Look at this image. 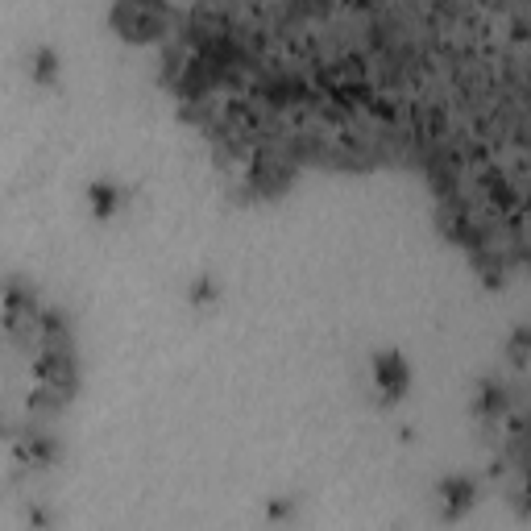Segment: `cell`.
Masks as SVG:
<instances>
[{"instance_id": "3957f363", "label": "cell", "mask_w": 531, "mask_h": 531, "mask_svg": "<svg viewBox=\"0 0 531 531\" xmlns=\"http://www.w3.org/2000/svg\"><path fill=\"white\" fill-rule=\"evenodd\" d=\"M88 204H92V212L100 216V220H108L121 204H125V191L117 187V183H108V179H100V183H92L88 187Z\"/></svg>"}, {"instance_id": "7a4b0ae2", "label": "cell", "mask_w": 531, "mask_h": 531, "mask_svg": "<svg viewBox=\"0 0 531 531\" xmlns=\"http://www.w3.org/2000/svg\"><path fill=\"white\" fill-rule=\"evenodd\" d=\"M370 374H374V386H378L382 399H403L407 386H411V370H407V361L399 353H378Z\"/></svg>"}, {"instance_id": "277c9868", "label": "cell", "mask_w": 531, "mask_h": 531, "mask_svg": "<svg viewBox=\"0 0 531 531\" xmlns=\"http://www.w3.org/2000/svg\"><path fill=\"white\" fill-rule=\"evenodd\" d=\"M30 63H34V79L38 83H54V79H59V54H54V50L38 46Z\"/></svg>"}, {"instance_id": "5b68a950", "label": "cell", "mask_w": 531, "mask_h": 531, "mask_svg": "<svg viewBox=\"0 0 531 531\" xmlns=\"http://www.w3.org/2000/svg\"><path fill=\"white\" fill-rule=\"evenodd\" d=\"M191 303H216V283H212V278H195V283H191Z\"/></svg>"}, {"instance_id": "6da1fadb", "label": "cell", "mask_w": 531, "mask_h": 531, "mask_svg": "<svg viewBox=\"0 0 531 531\" xmlns=\"http://www.w3.org/2000/svg\"><path fill=\"white\" fill-rule=\"evenodd\" d=\"M108 25L133 46H162L183 30V13L171 0H113Z\"/></svg>"}]
</instances>
